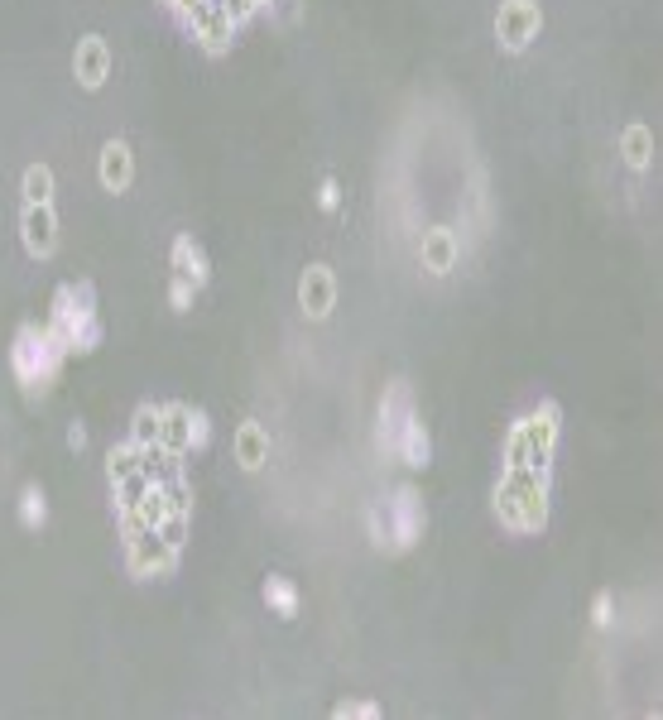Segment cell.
Listing matches in <instances>:
<instances>
[{
	"mask_svg": "<svg viewBox=\"0 0 663 720\" xmlns=\"http://www.w3.org/2000/svg\"><path fill=\"white\" fill-rule=\"evenodd\" d=\"M553 442H558V408L543 404L534 408L524 423L510 437V461L505 471H534V476H548V456H553Z\"/></svg>",
	"mask_w": 663,
	"mask_h": 720,
	"instance_id": "6da1fadb",
	"label": "cell"
},
{
	"mask_svg": "<svg viewBox=\"0 0 663 720\" xmlns=\"http://www.w3.org/2000/svg\"><path fill=\"white\" fill-rule=\"evenodd\" d=\"M495 509L510 528H539L548 514V485L534 471H505L495 485Z\"/></svg>",
	"mask_w": 663,
	"mask_h": 720,
	"instance_id": "7a4b0ae2",
	"label": "cell"
},
{
	"mask_svg": "<svg viewBox=\"0 0 663 720\" xmlns=\"http://www.w3.org/2000/svg\"><path fill=\"white\" fill-rule=\"evenodd\" d=\"M63 356H68V351H63V341L49 332V322H44V327H25L20 341H15V375H20L29 389H49Z\"/></svg>",
	"mask_w": 663,
	"mask_h": 720,
	"instance_id": "3957f363",
	"label": "cell"
},
{
	"mask_svg": "<svg viewBox=\"0 0 663 720\" xmlns=\"http://www.w3.org/2000/svg\"><path fill=\"white\" fill-rule=\"evenodd\" d=\"M125 528V562L135 576H169L178 567V548L159 528H140V524H121Z\"/></svg>",
	"mask_w": 663,
	"mask_h": 720,
	"instance_id": "277c9868",
	"label": "cell"
},
{
	"mask_svg": "<svg viewBox=\"0 0 663 720\" xmlns=\"http://www.w3.org/2000/svg\"><path fill=\"white\" fill-rule=\"evenodd\" d=\"M495 34L505 48H524L539 34V5L534 0H505L500 15H495Z\"/></svg>",
	"mask_w": 663,
	"mask_h": 720,
	"instance_id": "5b68a950",
	"label": "cell"
},
{
	"mask_svg": "<svg viewBox=\"0 0 663 720\" xmlns=\"http://www.w3.org/2000/svg\"><path fill=\"white\" fill-rule=\"evenodd\" d=\"M20 231H25V250L29 255H53L58 245V216H53V202H29L25 216H20Z\"/></svg>",
	"mask_w": 663,
	"mask_h": 720,
	"instance_id": "8992f818",
	"label": "cell"
},
{
	"mask_svg": "<svg viewBox=\"0 0 663 720\" xmlns=\"http://www.w3.org/2000/svg\"><path fill=\"white\" fill-rule=\"evenodd\" d=\"M385 519H390V548H409L418 538V495L399 490L394 500H385Z\"/></svg>",
	"mask_w": 663,
	"mask_h": 720,
	"instance_id": "52a82bcc",
	"label": "cell"
},
{
	"mask_svg": "<svg viewBox=\"0 0 663 720\" xmlns=\"http://www.w3.org/2000/svg\"><path fill=\"white\" fill-rule=\"evenodd\" d=\"M332 298H337V284H332V274H327L322 264H313V269L303 274V284H298V303H303V312H313V317H327V312H332Z\"/></svg>",
	"mask_w": 663,
	"mask_h": 720,
	"instance_id": "ba28073f",
	"label": "cell"
},
{
	"mask_svg": "<svg viewBox=\"0 0 663 720\" xmlns=\"http://www.w3.org/2000/svg\"><path fill=\"white\" fill-rule=\"evenodd\" d=\"M73 68H77V77H82V87H101L106 72H111V53H106L101 39H82V44H77Z\"/></svg>",
	"mask_w": 663,
	"mask_h": 720,
	"instance_id": "9c48e42d",
	"label": "cell"
},
{
	"mask_svg": "<svg viewBox=\"0 0 663 720\" xmlns=\"http://www.w3.org/2000/svg\"><path fill=\"white\" fill-rule=\"evenodd\" d=\"M130 173H135V164H130V149H125L121 140H111L106 149H101V188H111V192L130 188Z\"/></svg>",
	"mask_w": 663,
	"mask_h": 720,
	"instance_id": "30bf717a",
	"label": "cell"
},
{
	"mask_svg": "<svg viewBox=\"0 0 663 720\" xmlns=\"http://www.w3.org/2000/svg\"><path fill=\"white\" fill-rule=\"evenodd\" d=\"M394 452L404 456L409 466H428V432H423V423H418V418H409V423L399 428V437H394Z\"/></svg>",
	"mask_w": 663,
	"mask_h": 720,
	"instance_id": "8fae6325",
	"label": "cell"
},
{
	"mask_svg": "<svg viewBox=\"0 0 663 720\" xmlns=\"http://www.w3.org/2000/svg\"><path fill=\"white\" fill-rule=\"evenodd\" d=\"M236 456H241V466H246V471H260V466H265V456H270V442H265L260 423H246V428L236 432Z\"/></svg>",
	"mask_w": 663,
	"mask_h": 720,
	"instance_id": "7c38bea8",
	"label": "cell"
},
{
	"mask_svg": "<svg viewBox=\"0 0 663 720\" xmlns=\"http://www.w3.org/2000/svg\"><path fill=\"white\" fill-rule=\"evenodd\" d=\"M173 269H178L183 279H193V284H207V260H202V250H197L188 236L173 240Z\"/></svg>",
	"mask_w": 663,
	"mask_h": 720,
	"instance_id": "4fadbf2b",
	"label": "cell"
},
{
	"mask_svg": "<svg viewBox=\"0 0 663 720\" xmlns=\"http://www.w3.org/2000/svg\"><path fill=\"white\" fill-rule=\"evenodd\" d=\"M452 260H457L452 236H447V231H428V236H423V264H428L433 274H442V269H452Z\"/></svg>",
	"mask_w": 663,
	"mask_h": 720,
	"instance_id": "5bb4252c",
	"label": "cell"
},
{
	"mask_svg": "<svg viewBox=\"0 0 663 720\" xmlns=\"http://www.w3.org/2000/svg\"><path fill=\"white\" fill-rule=\"evenodd\" d=\"M159 428H164V408L145 404L140 413H135V428H130V442H140V447H149V442H159Z\"/></svg>",
	"mask_w": 663,
	"mask_h": 720,
	"instance_id": "9a60e30c",
	"label": "cell"
},
{
	"mask_svg": "<svg viewBox=\"0 0 663 720\" xmlns=\"http://www.w3.org/2000/svg\"><path fill=\"white\" fill-rule=\"evenodd\" d=\"M265 600L274 605V615H284V620L298 615V591L284 581V576H270V581H265Z\"/></svg>",
	"mask_w": 663,
	"mask_h": 720,
	"instance_id": "2e32d148",
	"label": "cell"
},
{
	"mask_svg": "<svg viewBox=\"0 0 663 720\" xmlns=\"http://www.w3.org/2000/svg\"><path fill=\"white\" fill-rule=\"evenodd\" d=\"M25 202H53V173L44 164H34L25 173Z\"/></svg>",
	"mask_w": 663,
	"mask_h": 720,
	"instance_id": "e0dca14e",
	"label": "cell"
},
{
	"mask_svg": "<svg viewBox=\"0 0 663 720\" xmlns=\"http://www.w3.org/2000/svg\"><path fill=\"white\" fill-rule=\"evenodd\" d=\"M44 514H49V509H44V495L29 485L25 495H20V519H25V528H39L44 524Z\"/></svg>",
	"mask_w": 663,
	"mask_h": 720,
	"instance_id": "ac0fdd59",
	"label": "cell"
},
{
	"mask_svg": "<svg viewBox=\"0 0 663 720\" xmlns=\"http://www.w3.org/2000/svg\"><path fill=\"white\" fill-rule=\"evenodd\" d=\"M207 437H212V428H207V418H202V413H188V452H202V447H207Z\"/></svg>",
	"mask_w": 663,
	"mask_h": 720,
	"instance_id": "d6986e66",
	"label": "cell"
},
{
	"mask_svg": "<svg viewBox=\"0 0 663 720\" xmlns=\"http://www.w3.org/2000/svg\"><path fill=\"white\" fill-rule=\"evenodd\" d=\"M625 149H630V164H644V159H649V135H644V130H630V135H625Z\"/></svg>",
	"mask_w": 663,
	"mask_h": 720,
	"instance_id": "ffe728a7",
	"label": "cell"
},
{
	"mask_svg": "<svg viewBox=\"0 0 663 720\" xmlns=\"http://www.w3.org/2000/svg\"><path fill=\"white\" fill-rule=\"evenodd\" d=\"M193 288H197L193 279H183V274H173V288H169V298H173V308H178V312H183V308H188V303H193Z\"/></svg>",
	"mask_w": 663,
	"mask_h": 720,
	"instance_id": "44dd1931",
	"label": "cell"
},
{
	"mask_svg": "<svg viewBox=\"0 0 663 720\" xmlns=\"http://www.w3.org/2000/svg\"><path fill=\"white\" fill-rule=\"evenodd\" d=\"M337 202H342V188L327 178V183H322V207H327V212H337Z\"/></svg>",
	"mask_w": 663,
	"mask_h": 720,
	"instance_id": "7402d4cb",
	"label": "cell"
},
{
	"mask_svg": "<svg viewBox=\"0 0 663 720\" xmlns=\"http://www.w3.org/2000/svg\"><path fill=\"white\" fill-rule=\"evenodd\" d=\"M337 716H375V706H366V701H346V706H337Z\"/></svg>",
	"mask_w": 663,
	"mask_h": 720,
	"instance_id": "603a6c76",
	"label": "cell"
},
{
	"mask_svg": "<svg viewBox=\"0 0 663 720\" xmlns=\"http://www.w3.org/2000/svg\"><path fill=\"white\" fill-rule=\"evenodd\" d=\"M68 447H73V452H82V447H87V428H82V423H73V428H68Z\"/></svg>",
	"mask_w": 663,
	"mask_h": 720,
	"instance_id": "cb8c5ba5",
	"label": "cell"
},
{
	"mask_svg": "<svg viewBox=\"0 0 663 720\" xmlns=\"http://www.w3.org/2000/svg\"><path fill=\"white\" fill-rule=\"evenodd\" d=\"M596 624H611V596L596 600Z\"/></svg>",
	"mask_w": 663,
	"mask_h": 720,
	"instance_id": "d4e9b609",
	"label": "cell"
},
{
	"mask_svg": "<svg viewBox=\"0 0 663 720\" xmlns=\"http://www.w3.org/2000/svg\"><path fill=\"white\" fill-rule=\"evenodd\" d=\"M250 5H255V10H260V5H265V0H250Z\"/></svg>",
	"mask_w": 663,
	"mask_h": 720,
	"instance_id": "484cf974",
	"label": "cell"
}]
</instances>
